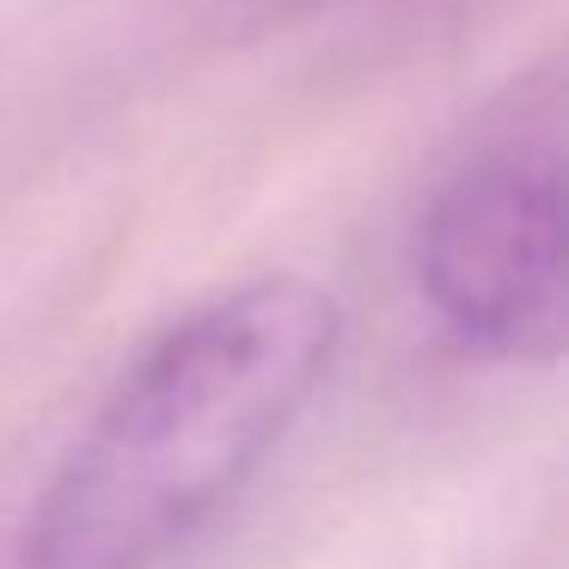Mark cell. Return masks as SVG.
I'll return each mask as SVG.
<instances>
[{
  "label": "cell",
  "instance_id": "1",
  "mask_svg": "<svg viewBox=\"0 0 569 569\" xmlns=\"http://www.w3.org/2000/svg\"><path fill=\"white\" fill-rule=\"evenodd\" d=\"M337 331L307 276H258L172 319L68 435L7 569H166L300 422Z\"/></svg>",
  "mask_w": 569,
  "mask_h": 569
},
{
  "label": "cell",
  "instance_id": "2",
  "mask_svg": "<svg viewBox=\"0 0 569 569\" xmlns=\"http://www.w3.org/2000/svg\"><path fill=\"white\" fill-rule=\"evenodd\" d=\"M417 288L478 356L569 349V99L478 141L417 214Z\"/></svg>",
  "mask_w": 569,
  "mask_h": 569
},
{
  "label": "cell",
  "instance_id": "3",
  "mask_svg": "<svg viewBox=\"0 0 569 569\" xmlns=\"http://www.w3.org/2000/svg\"><path fill=\"white\" fill-rule=\"evenodd\" d=\"M214 7L233 19H295V13H312V7H331V0H214Z\"/></svg>",
  "mask_w": 569,
  "mask_h": 569
}]
</instances>
